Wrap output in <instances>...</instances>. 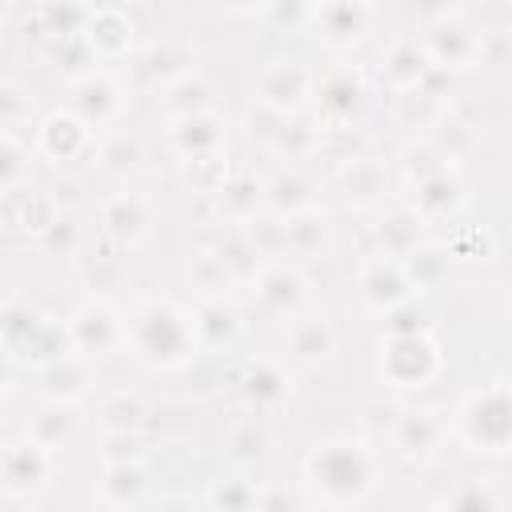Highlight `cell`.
I'll list each match as a JSON object with an SVG mask.
<instances>
[{
    "instance_id": "cell-1",
    "label": "cell",
    "mask_w": 512,
    "mask_h": 512,
    "mask_svg": "<svg viewBox=\"0 0 512 512\" xmlns=\"http://www.w3.org/2000/svg\"><path fill=\"white\" fill-rule=\"evenodd\" d=\"M124 340H132V348H136V356L144 364L172 368V364H184L192 356V348H196V324L180 308H172L164 300H148V304L136 308Z\"/></svg>"
},
{
    "instance_id": "cell-2",
    "label": "cell",
    "mask_w": 512,
    "mask_h": 512,
    "mask_svg": "<svg viewBox=\"0 0 512 512\" xmlns=\"http://www.w3.org/2000/svg\"><path fill=\"white\" fill-rule=\"evenodd\" d=\"M308 484L328 504H360L376 484L372 456L360 444H324L308 456Z\"/></svg>"
},
{
    "instance_id": "cell-3",
    "label": "cell",
    "mask_w": 512,
    "mask_h": 512,
    "mask_svg": "<svg viewBox=\"0 0 512 512\" xmlns=\"http://www.w3.org/2000/svg\"><path fill=\"white\" fill-rule=\"evenodd\" d=\"M464 436L472 448L504 452L508 448V396L504 388H488L464 408Z\"/></svg>"
},
{
    "instance_id": "cell-4",
    "label": "cell",
    "mask_w": 512,
    "mask_h": 512,
    "mask_svg": "<svg viewBox=\"0 0 512 512\" xmlns=\"http://www.w3.org/2000/svg\"><path fill=\"white\" fill-rule=\"evenodd\" d=\"M384 372L396 388H420L432 372H436V348L420 336V332H404L388 340V356H384Z\"/></svg>"
},
{
    "instance_id": "cell-5",
    "label": "cell",
    "mask_w": 512,
    "mask_h": 512,
    "mask_svg": "<svg viewBox=\"0 0 512 512\" xmlns=\"http://www.w3.org/2000/svg\"><path fill=\"white\" fill-rule=\"evenodd\" d=\"M48 476V448L36 444V440H20V444H8L0 452V484L8 492H32L40 488Z\"/></svg>"
},
{
    "instance_id": "cell-6",
    "label": "cell",
    "mask_w": 512,
    "mask_h": 512,
    "mask_svg": "<svg viewBox=\"0 0 512 512\" xmlns=\"http://www.w3.org/2000/svg\"><path fill=\"white\" fill-rule=\"evenodd\" d=\"M308 84H312V76L300 60H276L260 76V104L276 108V112H288L308 96Z\"/></svg>"
},
{
    "instance_id": "cell-7",
    "label": "cell",
    "mask_w": 512,
    "mask_h": 512,
    "mask_svg": "<svg viewBox=\"0 0 512 512\" xmlns=\"http://www.w3.org/2000/svg\"><path fill=\"white\" fill-rule=\"evenodd\" d=\"M360 288H364V300H368L372 308H388V312H392L396 304L408 300V280H404V272H400L392 260H384V256H376V260L364 264Z\"/></svg>"
},
{
    "instance_id": "cell-8",
    "label": "cell",
    "mask_w": 512,
    "mask_h": 512,
    "mask_svg": "<svg viewBox=\"0 0 512 512\" xmlns=\"http://www.w3.org/2000/svg\"><path fill=\"white\" fill-rule=\"evenodd\" d=\"M368 24V12L360 0H320L316 28L328 44H352Z\"/></svg>"
},
{
    "instance_id": "cell-9",
    "label": "cell",
    "mask_w": 512,
    "mask_h": 512,
    "mask_svg": "<svg viewBox=\"0 0 512 512\" xmlns=\"http://www.w3.org/2000/svg\"><path fill=\"white\" fill-rule=\"evenodd\" d=\"M72 340H76L80 352L100 356L120 340V328H116V320H112V312L104 304H84L76 312V320H72Z\"/></svg>"
},
{
    "instance_id": "cell-10",
    "label": "cell",
    "mask_w": 512,
    "mask_h": 512,
    "mask_svg": "<svg viewBox=\"0 0 512 512\" xmlns=\"http://www.w3.org/2000/svg\"><path fill=\"white\" fill-rule=\"evenodd\" d=\"M144 228H148V208H144L140 196L120 192V196H112V200L104 204V232H108L112 240L132 244V240L144 236Z\"/></svg>"
},
{
    "instance_id": "cell-11",
    "label": "cell",
    "mask_w": 512,
    "mask_h": 512,
    "mask_svg": "<svg viewBox=\"0 0 512 512\" xmlns=\"http://www.w3.org/2000/svg\"><path fill=\"white\" fill-rule=\"evenodd\" d=\"M72 108H76V120H84V124H104V120L120 108V96H116V88H112L108 80L88 76V80H80V84L72 88Z\"/></svg>"
},
{
    "instance_id": "cell-12",
    "label": "cell",
    "mask_w": 512,
    "mask_h": 512,
    "mask_svg": "<svg viewBox=\"0 0 512 512\" xmlns=\"http://www.w3.org/2000/svg\"><path fill=\"white\" fill-rule=\"evenodd\" d=\"M84 140H88L84 120L64 116V112L48 116V120H44V128H40V144H44V152H48V156H56V160L76 156V152L84 148Z\"/></svg>"
},
{
    "instance_id": "cell-13",
    "label": "cell",
    "mask_w": 512,
    "mask_h": 512,
    "mask_svg": "<svg viewBox=\"0 0 512 512\" xmlns=\"http://www.w3.org/2000/svg\"><path fill=\"white\" fill-rule=\"evenodd\" d=\"M256 292H260V300H264L272 312H292V308L300 304V296H304V280H300L292 268L276 264V268H264Z\"/></svg>"
},
{
    "instance_id": "cell-14",
    "label": "cell",
    "mask_w": 512,
    "mask_h": 512,
    "mask_svg": "<svg viewBox=\"0 0 512 512\" xmlns=\"http://www.w3.org/2000/svg\"><path fill=\"white\" fill-rule=\"evenodd\" d=\"M160 108H164L168 116H176V120L196 116V112L208 108V84H204L200 76H180V80H172V84L160 92Z\"/></svg>"
},
{
    "instance_id": "cell-15",
    "label": "cell",
    "mask_w": 512,
    "mask_h": 512,
    "mask_svg": "<svg viewBox=\"0 0 512 512\" xmlns=\"http://www.w3.org/2000/svg\"><path fill=\"white\" fill-rule=\"evenodd\" d=\"M172 140H176V148L184 156H208L220 144V128H216V120H208L204 112H196V116H184L172 128Z\"/></svg>"
},
{
    "instance_id": "cell-16",
    "label": "cell",
    "mask_w": 512,
    "mask_h": 512,
    "mask_svg": "<svg viewBox=\"0 0 512 512\" xmlns=\"http://www.w3.org/2000/svg\"><path fill=\"white\" fill-rule=\"evenodd\" d=\"M440 424L428 416V412H416V416H404L396 424V448L408 452V456H428L436 444H440Z\"/></svg>"
},
{
    "instance_id": "cell-17",
    "label": "cell",
    "mask_w": 512,
    "mask_h": 512,
    "mask_svg": "<svg viewBox=\"0 0 512 512\" xmlns=\"http://www.w3.org/2000/svg\"><path fill=\"white\" fill-rule=\"evenodd\" d=\"M360 96H364V88H360V80H356L352 72H332V76L320 84V108H324L328 116H348V112L360 104Z\"/></svg>"
},
{
    "instance_id": "cell-18",
    "label": "cell",
    "mask_w": 512,
    "mask_h": 512,
    "mask_svg": "<svg viewBox=\"0 0 512 512\" xmlns=\"http://www.w3.org/2000/svg\"><path fill=\"white\" fill-rule=\"evenodd\" d=\"M332 328L324 324V320H300L296 328H292V356L296 360H304V364H316V360H324L328 352H332Z\"/></svg>"
},
{
    "instance_id": "cell-19",
    "label": "cell",
    "mask_w": 512,
    "mask_h": 512,
    "mask_svg": "<svg viewBox=\"0 0 512 512\" xmlns=\"http://www.w3.org/2000/svg\"><path fill=\"white\" fill-rule=\"evenodd\" d=\"M244 392H248V400H252L256 408H268V404L284 400L288 384H284V372H280V368H272V364H252V368H248V380H244Z\"/></svg>"
},
{
    "instance_id": "cell-20",
    "label": "cell",
    "mask_w": 512,
    "mask_h": 512,
    "mask_svg": "<svg viewBox=\"0 0 512 512\" xmlns=\"http://www.w3.org/2000/svg\"><path fill=\"white\" fill-rule=\"evenodd\" d=\"M88 32H92V44H96V52H104V56H116V52H124L128 48V20L120 16V12H100V16H92L88 20Z\"/></svg>"
},
{
    "instance_id": "cell-21",
    "label": "cell",
    "mask_w": 512,
    "mask_h": 512,
    "mask_svg": "<svg viewBox=\"0 0 512 512\" xmlns=\"http://www.w3.org/2000/svg\"><path fill=\"white\" fill-rule=\"evenodd\" d=\"M432 52L436 60H448V64H464L472 52H476V36L460 24H440L432 32Z\"/></svg>"
},
{
    "instance_id": "cell-22",
    "label": "cell",
    "mask_w": 512,
    "mask_h": 512,
    "mask_svg": "<svg viewBox=\"0 0 512 512\" xmlns=\"http://www.w3.org/2000/svg\"><path fill=\"white\" fill-rule=\"evenodd\" d=\"M264 200V188L256 180H236V184H220V208L232 216V220H248L256 212V204Z\"/></svg>"
},
{
    "instance_id": "cell-23",
    "label": "cell",
    "mask_w": 512,
    "mask_h": 512,
    "mask_svg": "<svg viewBox=\"0 0 512 512\" xmlns=\"http://www.w3.org/2000/svg\"><path fill=\"white\" fill-rule=\"evenodd\" d=\"M344 188H348V200L368 204V200L384 188V172H380L372 160H352V164L344 168Z\"/></svg>"
},
{
    "instance_id": "cell-24",
    "label": "cell",
    "mask_w": 512,
    "mask_h": 512,
    "mask_svg": "<svg viewBox=\"0 0 512 512\" xmlns=\"http://www.w3.org/2000/svg\"><path fill=\"white\" fill-rule=\"evenodd\" d=\"M68 436H72V412L64 408V400H60V404H52V408H44V412L36 416L32 440H36V444H44L48 452H52L56 444H64Z\"/></svg>"
},
{
    "instance_id": "cell-25",
    "label": "cell",
    "mask_w": 512,
    "mask_h": 512,
    "mask_svg": "<svg viewBox=\"0 0 512 512\" xmlns=\"http://www.w3.org/2000/svg\"><path fill=\"white\" fill-rule=\"evenodd\" d=\"M424 68H428V56L416 48V44H400L396 52H392V60H388V80L392 84H400V88H416V80L424 76Z\"/></svg>"
},
{
    "instance_id": "cell-26",
    "label": "cell",
    "mask_w": 512,
    "mask_h": 512,
    "mask_svg": "<svg viewBox=\"0 0 512 512\" xmlns=\"http://www.w3.org/2000/svg\"><path fill=\"white\" fill-rule=\"evenodd\" d=\"M104 488H108V500H112V504H128V500H136V496L144 492V476H140V468L112 464Z\"/></svg>"
},
{
    "instance_id": "cell-27",
    "label": "cell",
    "mask_w": 512,
    "mask_h": 512,
    "mask_svg": "<svg viewBox=\"0 0 512 512\" xmlns=\"http://www.w3.org/2000/svg\"><path fill=\"white\" fill-rule=\"evenodd\" d=\"M268 200L284 212H300L304 204H308V192H304V180L300 176H292V172H284V176H276L272 184H268Z\"/></svg>"
},
{
    "instance_id": "cell-28",
    "label": "cell",
    "mask_w": 512,
    "mask_h": 512,
    "mask_svg": "<svg viewBox=\"0 0 512 512\" xmlns=\"http://www.w3.org/2000/svg\"><path fill=\"white\" fill-rule=\"evenodd\" d=\"M140 416H144V408H140V400L128 396V392H120V396H112V400L104 404V424H108L112 432H128V428H136Z\"/></svg>"
},
{
    "instance_id": "cell-29",
    "label": "cell",
    "mask_w": 512,
    "mask_h": 512,
    "mask_svg": "<svg viewBox=\"0 0 512 512\" xmlns=\"http://www.w3.org/2000/svg\"><path fill=\"white\" fill-rule=\"evenodd\" d=\"M380 232H392V236H388V252H392V256H404V252L416 248V216H404V212H400V216H392Z\"/></svg>"
},
{
    "instance_id": "cell-30",
    "label": "cell",
    "mask_w": 512,
    "mask_h": 512,
    "mask_svg": "<svg viewBox=\"0 0 512 512\" xmlns=\"http://www.w3.org/2000/svg\"><path fill=\"white\" fill-rule=\"evenodd\" d=\"M20 180H24V152L8 136H0V192H8Z\"/></svg>"
},
{
    "instance_id": "cell-31",
    "label": "cell",
    "mask_w": 512,
    "mask_h": 512,
    "mask_svg": "<svg viewBox=\"0 0 512 512\" xmlns=\"http://www.w3.org/2000/svg\"><path fill=\"white\" fill-rule=\"evenodd\" d=\"M24 116H28V100H24V92L12 88V84H0V128L16 124V120H24Z\"/></svg>"
},
{
    "instance_id": "cell-32",
    "label": "cell",
    "mask_w": 512,
    "mask_h": 512,
    "mask_svg": "<svg viewBox=\"0 0 512 512\" xmlns=\"http://www.w3.org/2000/svg\"><path fill=\"white\" fill-rule=\"evenodd\" d=\"M408 8L420 12V16H444L448 12V0H408Z\"/></svg>"
},
{
    "instance_id": "cell-33",
    "label": "cell",
    "mask_w": 512,
    "mask_h": 512,
    "mask_svg": "<svg viewBox=\"0 0 512 512\" xmlns=\"http://www.w3.org/2000/svg\"><path fill=\"white\" fill-rule=\"evenodd\" d=\"M260 4H272V0H228V8H236V12H252Z\"/></svg>"
},
{
    "instance_id": "cell-34",
    "label": "cell",
    "mask_w": 512,
    "mask_h": 512,
    "mask_svg": "<svg viewBox=\"0 0 512 512\" xmlns=\"http://www.w3.org/2000/svg\"><path fill=\"white\" fill-rule=\"evenodd\" d=\"M8 384V364H4V356H0V388Z\"/></svg>"
},
{
    "instance_id": "cell-35",
    "label": "cell",
    "mask_w": 512,
    "mask_h": 512,
    "mask_svg": "<svg viewBox=\"0 0 512 512\" xmlns=\"http://www.w3.org/2000/svg\"><path fill=\"white\" fill-rule=\"evenodd\" d=\"M0 216H4V208H0Z\"/></svg>"
}]
</instances>
